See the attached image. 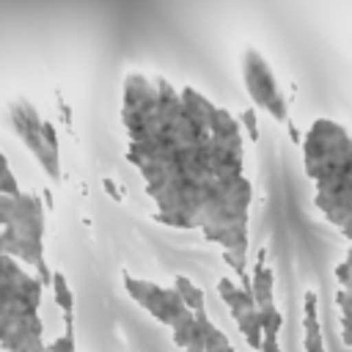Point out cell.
<instances>
[{"label": "cell", "mask_w": 352, "mask_h": 352, "mask_svg": "<svg viewBox=\"0 0 352 352\" xmlns=\"http://www.w3.org/2000/svg\"><path fill=\"white\" fill-rule=\"evenodd\" d=\"M121 121L129 135L126 160L146 179L154 217L201 228L223 253L245 258L253 184L242 173L239 121L198 88H173L143 72L124 77Z\"/></svg>", "instance_id": "6da1fadb"}, {"label": "cell", "mask_w": 352, "mask_h": 352, "mask_svg": "<svg viewBox=\"0 0 352 352\" xmlns=\"http://www.w3.org/2000/svg\"><path fill=\"white\" fill-rule=\"evenodd\" d=\"M308 176L316 182V206L333 223L352 217V135L333 118H316L302 140Z\"/></svg>", "instance_id": "7a4b0ae2"}, {"label": "cell", "mask_w": 352, "mask_h": 352, "mask_svg": "<svg viewBox=\"0 0 352 352\" xmlns=\"http://www.w3.org/2000/svg\"><path fill=\"white\" fill-rule=\"evenodd\" d=\"M44 283L16 258L0 253V349L22 352L44 344V322L38 316Z\"/></svg>", "instance_id": "3957f363"}, {"label": "cell", "mask_w": 352, "mask_h": 352, "mask_svg": "<svg viewBox=\"0 0 352 352\" xmlns=\"http://www.w3.org/2000/svg\"><path fill=\"white\" fill-rule=\"evenodd\" d=\"M0 253L33 267L36 278L50 286L52 270L44 258V206L38 195L0 192Z\"/></svg>", "instance_id": "277c9868"}, {"label": "cell", "mask_w": 352, "mask_h": 352, "mask_svg": "<svg viewBox=\"0 0 352 352\" xmlns=\"http://www.w3.org/2000/svg\"><path fill=\"white\" fill-rule=\"evenodd\" d=\"M8 124L14 129V135L22 140V146L36 157V162L41 165V170L52 179L60 182V154H58V132L55 126L41 118L38 107L25 99L16 96L8 104Z\"/></svg>", "instance_id": "5b68a950"}, {"label": "cell", "mask_w": 352, "mask_h": 352, "mask_svg": "<svg viewBox=\"0 0 352 352\" xmlns=\"http://www.w3.org/2000/svg\"><path fill=\"white\" fill-rule=\"evenodd\" d=\"M239 72H242V82H245V91L253 99V104L261 107L264 113H270L275 121L286 124L289 104H286V96L278 85V77H275L270 60L256 47H245L239 52Z\"/></svg>", "instance_id": "8992f818"}, {"label": "cell", "mask_w": 352, "mask_h": 352, "mask_svg": "<svg viewBox=\"0 0 352 352\" xmlns=\"http://www.w3.org/2000/svg\"><path fill=\"white\" fill-rule=\"evenodd\" d=\"M124 280V289L126 294L146 308V314H151L157 322L168 324V327H176L182 319H187L192 311L182 302V297L176 294L173 286H160V283H151V280H143V278H132L129 272L121 275Z\"/></svg>", "instance_id": "52a82bcc"}, {"label": "cell", "mask_w": 352, "mask_h": 352, "mask_svg": "<svg viewBox=\"0 0 352 352\" xmlns=\"http://www.w3.org/2000/svg\"><path fill=\"white\" fill-rule=\"evenodd\" d=\"M217 294L226 302V308H228L231 319L236 322L239 333L245 336L248 346L258 352V346H261V327H258V311H256L250 289L234 283L231 278H220L217 280Z\"/></svg>", "instance_id": "ba28073f"}, {"label": "cell", "mask_w": 352, "mask_h": 352, "mask_svg": "<svg viewBox=\"0 0 352 352\" xmlns=\"http://www.w3.org/2000/svg\"><path fill=\"white\" fill-rule=\"evenodd\" d=\"M336 278L341 283L336 294V302L341 308V341L352 346V248L346 250L344 261L336 267Z\"/></svg>", "instance_id": "9c48e42d"}, {"label": "cell", "mask_w": 352, "mask_h": 352, "mask_svg": "<svg viewBox=\"0 0 352 352\" xmlns=\"http://www.w3.org/2000/svg\"><path fill=\"white\" fill-rule=\"evenodd\" d=\"M302 349L305 352H324V341H322V324H319V297L314 289L305 292L302 300Z\"/></svg>", "instance_id": "30bf717a"}, {"label": "cell", "mask_w": 352, "mask_h": 352, "mask_svg": "<svg viewBox=\"0 0 352 352\" xmlns=\"http://www.w3.org/2000/svg\"><path fill=\"white\" fill-rule=\"evenodd\" d=\"M50 286H52V294H55L58 308L63 311V319H74V294H72V289L66 283V275L63 272H52Z\"/></svg>", "instance_id": "8fae6325"}, {"label": "cell", "mask_w": 352, "mask_h": 352, "mask_svg": "<svg viewBox=\"0 0 352 352\" xmlns=\"http://www.w3.org/2000/svg\"><path fill=\"white\" fill-rule=\"evenodd\" d=\"M173 289H176V294L182 297V302H184L190 311H195V308L206 305L204 289H201V286H195V283H192L187 275H176V280H173Z\"/></svg>", "instance_id": "7c38bea8"}, {"label": "cell", "mask_w": 352, "mask_h": 352, "mask_svg": "<svg viewBox=\"0 0 352 352\" xmlns=\"http://www.w3.org/2000/svg\"><path fill=\"white\" fill-rule=\"evenodd\" d=\"M0 192H6V195L19 192V184L14 179V170H11V165H8V160H6L3 151H0Z\"/></svg>", "instance_id": "4fadbf2b"}, {"label": "cell", "mask_w": 352, "mask_h": 352, "mask_svg": "<svg viewBox=\"0 0 352 352\" xmlns=\"http://www.w3.org/2000/svg\"><path fill=\"white\" fill-rule=\"evenodd\" d=\"M236 121H239L242 132H248V138H250V140H256V138H258V124H256V113H253V110H242V116H239Z\"/></svg>", "instance_id": "5bb4252c"}, {"label": "cell", "mask_w": 352, "mask_h": 352, "mask_svg": "<svg viewBox=\"0 0 352 352\" xmlns=\"http://www.w3.org/2000/svg\"><path fill=\"white\" fill-rule=\"evenodd\" d=\"M104 190H107V192H113V198H116V201H121V192H118V187H116L110 179H104Z\"/></svg>", "instance_id": "9a60e30c"}, {"label": "cell", "mask_w": 352, "mask_h": 352, "mask_svg": "<svg viewBox=\"0 0 352 352\" xmlns=\"http://www.w3.org/2000/svg\"><path fill=\"white\" fill-rule=\"evenodd\" d=\"M341 234H344V236H346V239L352 242V217H349V220H346V223L341 226Z\"/></svg>", "instance_id": "2e32d148"}]
</instances>
